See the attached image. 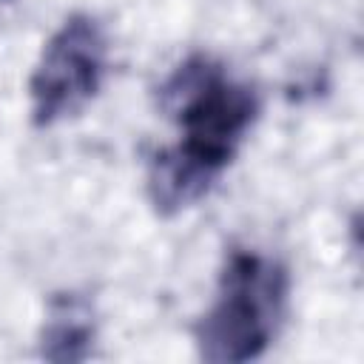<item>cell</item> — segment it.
<instances>
[{
  "label": "cell",
  "mask_w": 364,
  "mask_h": 364,
  "mask_svg": "<svg viewBox=\"0 0 364 364\" xmlns=\"http://www.w3.org/2000/svg\"><path fill=\"white\" fill-rule=\"evenodd\" d=\"M290 273L256 247H230L222 262L210 307L193 327V344L202 361L242 364L259 358L287 313Z\"/></svg>",
  "instance_id": "cell-2"
},
{
  "label": "cell",
  "mask_w": 364,
  "mask_h": 364,
  "mask_svg": "<svg viewBox=\"0 0 364 364\" xmlns=\"http://www.w3.org/2000/svg\"><path fill=\"white\" fill-rule=\"evenodd\" d=\"M159 108L176 122L179 139L151 156L145 191L159 216H176L228 171L259 117V94L210 54H191L159 85Z\"/></svg>",
  "instance_id": "cell-1"
},
{
  "label": "cell",
  "mask_w": 364,
  "mask_h": 364,
  "mask_svg": "<svg viewBox=\"0 0 364 364\" xmlns=\"http://www.w3.org/2000/svg\"><path fill=\"white\" fill-rule=\"evenodd\" d=\"M97 313L77 290H60L48 299L46 318L37 336V355L54 364H80L94 355Z\"/></svg>",
  "instance_id": "cell-4"
},
{
  "label": "cell",
  "mask_w": 364,
  "mask_h": 364,
  "mask_svg": "<svg viewBox=\"0 0 364 364\" xmlns=\"http://www.w3.org/2000/svg\"><path fill=\"white\" fill-rule=\"evenodd\" d=\"M108 71L105 26L88 14H68L48 37L28 77L31 122L48 128L80 114L102 88Z\"/></svg>",
  "instance_id": "cell-3"
},
{
  "label": "cell",
  "mask_w": 364,
  "mask_h": 364,
  "mask_svg": "<svg viewBox=\"0 0 364 364\" xmlns=\"http://www.w3.org/2000/svg\"><path fill=\"white\" fill-rule=\"evenodd\" d=\"M3 3H9V0H0V6H3Z\"/></svg>",
  "instance_id": "cell-5"
}]
</instances>
